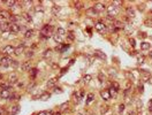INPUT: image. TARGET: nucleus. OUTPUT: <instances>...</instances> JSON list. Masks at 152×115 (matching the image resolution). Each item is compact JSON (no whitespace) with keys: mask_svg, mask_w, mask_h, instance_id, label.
I'll return each instance as SVG.
<instances>
[{"mask_svg":"<svg viewBox=\"0 0 152 115\" xmlns=\"http://www.w3.org/2000/svg\"><path fill=\"white\" fill-rule=\"evenodd\" d=\"M53 32V27L50 24H45L44 27L42 28V30H40V36L43 38H48Z\"/></svg>","mask_w":152,"mask_h":115,"instance_id":"f257e3e1","label":"nucleus"},{"mask_svg":"<svg viewBox=\"0 0 152 115\" xmlns=\"http://www.w3.org/2000/svg\"><path fill=\"white\" fill-rule=\"evenodd\" d=\"M14 52H15V47L12 45L5 46V47L3 48V51H1V53H4L6 56H10L12 54H14Z\"/></svg>","mask_w":152,"mask_h":115,"instance_id":"f03ea898","label":"nucleus"},{"mask_svg":"<svg viewBox=\"0 0 152 115\" xmlns=\"http://www.w3.org/2000/svg\"><path fill=\"white\" fill-rule=\"evenodd\" d=\"M12 58L10 56H6L4 55L1 58V60H0V66H3V67H10V63H12Z\"/></svg>","mask_w":152,"mask_h":115,"instance_id":"7ed1b4c3","label":"nucleus"},{"mask_svg":"<svg viewBox=\"0 0 152 115\" xmlns=\"http://www.w3.org/2000/svg\"><path fill=\"white\" fill-rule=\"evenodd\" d=\"M95 27H96V30H97L98 32H100V33L106 32V30H107V25L105 24V23H103V22H98Z\"/></svg>","mask_w":152,"mask_h":115,"instance_id":"20e7f679","label":"nucleus"},{"mask_svg":"<svg viewBox=\"0 0 152 115\" xmlns=\"http://www.w3.org/2000/svg\"><path fill=\"white\" fill-rule=\"evenodd\" d=\"M107 13H108V16H112V15L115 16L117 13H119V8L115 7V6L112 4V5H110L107 7Z\"/></svg>","mask_w":152,"mask_h":115,"instance_id":"39448f33","label":"nucleus"},{"mask_svg":"<svg viewBox=\"0 0 152 115\" xmlns=\"http://www.w3.org/2000/svg\"><path fill=\"white\" fill-rule=\"evenodd\" d=\"M8 31H10L12 33H18V32H20V24H19V23H10Z\"/></svg>","mask_w":152,"mask_h":115,"instance_id":"423d86ee","label":"nucleus"},{"mask_svg":"<svg viewBox=\"0 0 152 115\" xmlns=\"http://www.w3.org/2000/svg\"><path fill=\"white\" fill-rule=\"evenodd\" d=\"M93 10H95L97 14H99V13H102V12H104V9H105V6L103 5L102 3H97L95 6H93Z\"/></svg>","mask_w":152,"mask_h":115,"instance_id":"0eeeda50","label":"nucleus"},{"mask_svg":"<svg viewBox=\"0 0 152 115\" xmlns=\"http://www.w3.org/2000/svg\"><path fill=\"white\" fill-rule=\"evenodd\" d=\"M21 68H22L23 71H30V70H31V68H32V67H31V62H30L29 60H27L25 62L22 63Z\"/></svg>","mask_w":152,"mask_h":115,"instance_id":"6e6552de","label":"nucleus"},{"mask_svg":"<svg viewBox=\"0 0 152 115\" xmlns=\"http://www.w3.org/2000/svg\"><path fill=\"white\" fill-rule=\"evenodd\" d=\"M24 43H21L20 45L18 46V47H15V52L14 54L15 55H21V53H23V51H24Z\"/></svg>","mask_w":152,"mask_h":115,"instance_id":"1a4fd4ad","label":"nucleus"},{"mask_svg":"<svg viewBox=\"0 0 152 115\" xmlns=\"http://www.w3.org/2000/svg\"><path fill=\"white\" fill-rule=\"evenodd\" d=\"M100 97H102V99H103V100H105V101H107V100L111 98V95H110V92H108V90H102V91H100Z\"/></svg>","mask_w":152,"mask_h":115,"instance_id":"9d476101","label":"nucleus"},{"mask_svg":"<svg viewBox=\"0 0 152 115\" xmlns=\"http://www.w3.org/2000/svg\"><path fill=\"white\" fill-rule=\"evenodd\" d=\"M33 35H35V30L33 29H28L24 32V38L25 39H30V38L33 37Z\"/></svg>","mask_w":152,"mask_h":115,"instance_id":"9b49d317","label":"nucleus"},{"mask_svg":"<svg viewBox=\"0 0 152 115\" xmlns=\"http://www.w3.org/2000/svg\"><path fill=\"white\" fill-rule=\"evenodd\" d=\"M113 25H114V28L116 29V30H120V29H122L125 25H123V23L121 22V21H116V20H114L113 21V23H112Z\"/></svg>","mask_w":152,"mask_h":115,"instance_id":"f8f14e48","label":"nucleus"},{"mask_svg":"<svg viewBox=\"0 0 152 115\" xmlns=\"http://www.w3.org/2000/svg\"><path fill=\"white\" fill-rule=\"evenodd\" d=\"M9 95H10L9 90H1L0 91V97L3 98V99H8Z\"/></svg>","mask_w":152,"mask_h":115,"instance_id":"ddd939ff","label":"nucleus"},{"mask_svg":"<svg viewBox=\"0 0 152 115\" xmlns=\"http://www.w3.org/2000/svg\"><path fill=\"white\" fill-rule=\"evenodd\" d=\"M20 110H21V107H20V106H19V105H15V106H13L12 109H10V114H12V115H16L19 112H20Z\"/></svg>","mask_w":152,"mask_h":115,"instance_id":"4468645a","label":"nucleus"},{"mask_svg":"<svg viewBox=\"0 0 152 115\" xmlns=\"http://www.w3.org/2000/svg\"><path fill=\"white\" fill-rule=\"evenodd\" d=\"M37 74H38L37 68H31V70H30V78H31V80H35Z\"/></svg>","mask_w":152,"mask_h":115,"instance_id":"2eb2a0df","label":"nucleus"},{"mask_svg":"<svg viewBox=\"0 0 152 115\" xmlns=\"http://www.w3.org/2000/svg\"><path fill=\"white\" fill-rule=\"evenodd\" d=\"M12 85H9L8 83H0V91L1 90H10Z\"/></svg>","mask_w":152,"mask_h":115,"instance_id":"dca6fc26","label":"nucleus"},{"mask_svg":"<svg viewBox=\"0 0 152 115\" xmlns=\"http://www.w3.org/2000/svg\"><path fill=\"white\" fill-rule=\"evenodd\" d=\"M4 4H6L7 6H9V7L14 8L15 5L18 4V1H15V0H6V1H4Z\"/></svg>","mask_w":152,"mask_h":115,"instance_id":"f3484780","label":"nucleus"},{"mask_svg":"<svg viewBox=\"0 0 152 115\" xmlns=\"http://www.w3.org/2000/svg\"><path fill=\"white\" fill-rule=\"evenodd\" d=\"M127 14H128L129 17H135V12H134V8H132L131 6L127 7Z\"/></svg>","mask_w":152,"mask_h":115,"instance_id":"a211bd4d","label":"nucleus"},{"mask_svg":"<svg viewBox=\"0 0 152 115\" xmlns=\"http://www.w3.org/2000/svg\"><path fill=\"white\" fill-rule=\"evenodd\" d=\"M22 17L24 18V20L27 21V22H31V21H32V17H31V15H30L29 13H27V12L23 13V14H22Z\"/></svg>","mask_w":152,"mask_h":115,"instance_id":"6ab92c4d","label":"nucleus"},{"mask_svg":"<svg viewBox=\"0 0 152 115\" xmlns=\"http://www.w3.org/2000/svg\"><path fill=\"white\" fill-rule=\"evenodd\" d=\"M16 83H18V77H16L15 75L10 76L9 81H8V84H9V85H14V84H16Z\"/></svg>","mask_w":152,"mask_h":115,"instance_id":"aec40b11","label":"nucleus"},{"mask_svg":"<svg viewBox=\"0 0 152 115\" xmlns=\"http://www.w3.org/2000/svg\"><path fill=\"white\" fill-rule=\"evenodd\" d=\"M108 92H110V95H111V97L116 98V95H117V91L115 90L114 88H112V86H111V88L108 89Z\"/></svg>","mask_w":152,"mask_h":115,"instance_id":"412c9836","label":"nucleus"},{"mask_svg":"<svg viewBox=\"0 0 152 115\" xmlns=\"http://www.w3.org/2000/svg\"><path fill=\"white\" fill-rule=\"evenodd\" d=\"M57 82H58V77L51 78V80L47 82V84H46V85H47L48 88H51V86H54V84H55V83H57Z\"/></svg>","mask_w":152,"mask_h":115,"instance_id":"4be33fe9","label":"nucleus"},{"mask_svg":"<svg viewBox=\"0 0 152 115\" xmlns=\"http://www.w3.org/2000/svg\"><path fill=\"white\" fill-rule=\"evenodd\" d=\"M50 97H51L50 93H46V92H45V93H43V94H40V95H39V99H40V100H43V101H45V100L50 99Z\"/></svg>","mask_w":152,"mask_h":115,"instance_id":"5701e85b","label":"nucleus"},{"mask_svg":"<svg viewBox=\"0 0 152 115\" xmlns=\"http://www.w3.org/2000/svg\"><path fill=\"white\" fill-rule=\"evenodd\" d=\"M53 39H54L57 43H59V44H61V43H62V37H61L60 35H58V33L53 35Z\"/></svg>","mask_w":152,"mask_h":115,"instance_id":"b1692460","label":"nucleus"},{"mask_svg":"<svg viewBox=\"0 0 152 115\" xmlns=\"http://www.w3.org/2000/svg\"><path fill=\"white\" fill-rule=\"evenodd\" d=\"M149 48H150V43H146V42L141 43V50H149Z\"/></svg>","mask_w":152,"mask_h":115,"instance_id":"393cba45","label":"nucleus"},{"mask_svg":"<svg viewBox=\"0 0 152 115\" xmlns=\"http://www.w3.org/2000/svg\"><path fill=\"white\" fill-rule=\"evenodd\" d=\"M43 56H44V58H50V56H52V50H51V48H48V50L44 51V53H43Z\"/></svg>","mask_w":152,"mask_h":115,"instance_id":"a878e982","label":"nucleus"},{"mask_svg":"<svg viewBox=\"0 0 152 115\" xmlns=\"http://www.w3.org/2000/svg\"><path fill=\"white\" fill-rule=\"evenodd\" d=\"M57 33H58V35H60L61 37H63V36L66 35V30H65V29H62V28H58Z\"/></svg>","mask_w":152,"mask_h":115,"instance_id":"bb28decb","label":"nucleus"},{"mask_svg":"<svg viewBox=\"0 0 152 115\" xmlns=\"http://www.w3.org/2000/svg\"><path fill=\"white\" fill-rule=\"evenodd\" d=\"M60 9H61V7H60V6H53V7H52V13L54 14V15H57L58 13L60 12Z\"/></svg>","mask_w":152,"mask_h":115,"instance_id":"cd10ccee","label":"nucleus"},{"mask_svg":"<svg viewBox=\"0 0 152 115\" xmlns=\"http://www.w3.org/2000/svg\"><path fill=\"white\" fill-rule=\"evenodd\" d=\"M93 98H95V94H93V93H89V94H88V97H87V104L91 103V101L93 100Z\"/></svg>","mask_w":152,"mask_h":115,"instance_id":"c85d7f7f","label":"nucleus"},{"mask_svg":"<svg viewBox=\"0 0 152 115\" xmlns=\"http://www.w3.org/2000/svg\"><path fill=\"white\" fill-rule=\"evenodd\" d=\"M33 56V51L32 50H28L27 52H25V58L27 59H30V58Z\"/></svg>","mask_w":152,"mask_h":115,"instance_id":"c756f323","label":"nucleus"},{"mask_svg":"<svg viewBox=\"0 0 152 115\" xmlns=\"http://www.w3.org/2000/svg\"><path fill=\"white\" fill-rule=\"evenodd\" d=\"M20 99V97H19V94H16V93H12V94L9 95V98H8V100H18Z\"/></svg>","mask_w":152,"mask_h":115,"instance_id":"7c9ffc66","label":"nucleus"},{"mask_svg":"<svg viewBox=\"0 0 152 115\" xmlns=\"http://www.w3.org/2000/svg\"><path fill=\"white\" fill-rule=\"evenodd\" d=\"M144 60H145L144 55H138V56H137V62L140 63V65H142V63H144Z\"/></svg>","mask_w":152,"mask_h":115,"instance_id":"2f4dec72","label":"nucleus"},{"mask_svg":"<svg viewBox=\"0 0 152 115\" xmlns=\"http://www.w3.org/2000/svg\"><path fill=\"white\" fill-rule=\"evenodd\" d=\"M35 10H36V13H38V12H40V13H44V7H43L42 5H39V6H36V7H35Z\"/></svg>","mask_w":152,"mask_h":115,"instance_id":"473e14b6","label":"nucleus"},{"mask_svg":"<svg viewBox=\"0 0 152 115\" xmlns=\"http://www.w3.org/2000/svg\"><path fill=\"white\" fill-rule=\"evenodd\" d=\"M19 61L18 60H12V63H10V67H14V68H16V67H19Z\"/></svg>","mask_w":152,"mask_h":115,"instance_id":"72a5a7b5","label":"nucleus"},{"mask_svg":"<svg viewBox=\"0 0 152 115\" xmlns=\"http://www.w3.org/2000/svg\"><path fill=\"white\" fill-rule=\"evenodd\" d=\"M83 6H84L83 5V3H78V1L77 3H75V7L78 8V9H80V8H83Z\"/></svg>","mask_w":152,"mask_h":115,"instance_id":"f704fd0d","label":"nucleus"},{"mask_svg":"<svg viewBox=\"0 0 152 115\" xmlns=\"http://www.w3.org/2000/svg\"><path fill=\"white\" fill-rule=\"evenodd\" d=\"M112 88H114L116 91H119V90H120V86H119V84H117V83H115V82H113V84H112Z\"/></svg>","mask_w":152,"mask_h":115,"instance_id":"c9c22d12","label":"nucleus"},{"mask_svg":"<svg viewBox=\"0 0 152 115\" xmlns=\"http://www.w3.org/2000/svg\"><path fill=\"white\" fill-rule=\"evenodd\" d=\"M66 107H68V103L62 104V105L60 106V109H61V110H66V109H67V108H66Z\"/></svg>","mask_w":152,"mask_h":115,"instance_id":"e433bc0d","label":"nucleus"},{"mask_svg":"<svg viewBox=\"0 0 152 115\" xmlns=\"http://www.w3.org/2000/svg\"><path fill=\"white\" fill-rule=\"evenodd\" d=\"M123 110H125V105L121 104V105H119V113H123Z\"/></svg>","mask_w":152,"mask_h":115,"instance_id":"4c0bfd02","label":"nucleus"},{"mask_svg":"<svg viewBox=\"0 0 152 115\" xmlns=\"http://www.w3.org/2000/svg\"><path fill=\"white\" fill-rule=\"evenodd\" d=\"M67 37H68V39H70V40H74V33H73V32H68Z\"/></svg>","mask_w":152,"mask_h":115,"instance_id":"58836bf2","label":"nucleus"},{"mask_svg":"<svg viewBox=\"0 0 152 115\" xmlns=\"http://www.w3.org/2000/svg\"><path fill=\"white\" fill-rule=\"evenodd\" d=\"M90 80H91V76H90V75H87V76L84 77V82H85V83L90 82Z\"/></svg>","mask_w":152,"mask_h":115,"instance_id":"ea45409f","label":"nucleus"},{"mask_svg":"<svg viewBox=\"0 0 152 115\" xmlns=\"http://www.w3.org/2000/svg\"><path fill=\"white\" fill-rule=\"evenodd\" d=\"M149 109H150V110H151V112H152V99H151V100H150V101H149Z\"/></svg>","mask_w":152,"mask_h":115,"instance_id":"a19ab883","label":"nucleus"},{"mask_svg":"<svg viewBox=\"0 0 152 115\" xmlns=\"http://www.w3.org/2000/svg\"><path fill=\"white\" fill-rule=\"evenodd\" d=\"M54 92H55V93H57V92H59V93H61V92H62V91H61V89H60V88H58V89H57V88H55V89H54Z\"/></svg>","mask_w":152,"mask_h":115,"instance_id":"79ce46f5","label":"nucleus"},{"mask_svg":"<svg viewBox=\"0 0 152 115\" xmlns=\"http://www.w3.org/2000/svg\"><path fill=\"white\" fill-rule=\"evenodd\" d=\"M107 109H108V107H104L102 109V113H103V114H104V113H106V112H107Z\"/></svg>","mask_w":152,"mask_h":115,"instance_id":"37998d69","label":"nucleus"},{"mask_svg":"<svg viewBox=\"0 0 152 115\" xmlns=\"http://www.w3.org/2000/svg\"><path fill=\"white\" fill-rule=\"evenodd\" d=\"M99 80H100V82H103V74L102 73L99 74Z\"/></svg>","mask_w":152,"mask_h":115,"instance_id":"c03bdc74","label":"nucleus"},{"mask_svg":"<svg viewBox=\"0 0 152 115\" xmlns=\"http://www.w3.org/2000/svg\"><path fill=\"white\" fill-rule=\"evenodd\" d=\"M130 43H131V45H132V46L135 45V40H134V39H130Z\"/></svg>","mask_w":152,"mask_h":115,"instance_id":"a18cd8bd","label":"nucleus"},{"mask_svg":"<svg viewBox=\"0 0 152 115\" xmlns=\"http://www.w3.org/2000/svg\"><path fill=\"white\" fill-rule=\"evenodd\" d=\"M4 114V109L3 108H0V115H3Z\"/></svg>","mask_w":152,"mask_h":115,"instance_id":"49530a36","label":"nucleus"},{"mask_svg":"<svg viewBox=\"0 0 152 115\" xmlns=\"http://www.w3.org/2000/svg\"><path fill=\"white\" fill-rule=\"evenodd\" d=\"M149 56H150V58H151V59H152V51H151V52L149 53Z\"/></svg>","mask_w":152,"mask_h":115,"instance_id":"de8ad7c7","label":"nucleus"},{"mask_svg":"<svg viewBox=\"0 0 152 115\" xmlns=\"http://www.w3.org/2000/svg\"><path fill=\"white\" fill-rule=\"evenodd\" d=\"M54 115H61V112H59V113H55Z\"/></svg>","mask_w":152,"mask_h":115,"instance_id":"09e8293b","label":"nucleus"},{"mask_svg":"<svg viewBox=\"0 0 152 115\" xmlns=\"http://www.w3.org/2000/svg\"><path fill=\"white\" fill-rule=\"evenodd\" d=\"M151 13H152V10H151Z\"/></svg>","mask_w":152,"mask_h":115,"instance_id":"8fccbe9b","label":"nucleus"}]
</instances>
